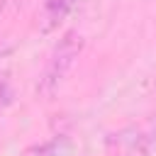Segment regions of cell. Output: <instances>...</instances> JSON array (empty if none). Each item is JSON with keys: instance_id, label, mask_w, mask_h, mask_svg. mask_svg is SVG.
<instances>
[{"instance_id": "1", "label": "cell", "mask_w": 156, "mask_h": 156, "mask_svg": "<svg viewBox=\"0 0 156 156\" xmlns=\"http://www.w3.org/2000/svg\"><path fill=\"white\" fill-rule=\"evenodd\" d=\"M83 44H85L83 41V34H78L76 29L66 32L58 39V44L54 46V51H51V56H49V61L44 66V73L39 78V85H37V90L44 98L54 95L61 88V83L73 71V66H76V61H78V56L83 51Z\"/></svg>"}, {"instance_id": "2", "label": "cell", "mask_w": 156, "mask_h": 156, "mask_svg": "<svg viewBox=\"0 0 156 156\" xmlns=\"http://www.w3.org/2000/svg\"><path fill=\"white\" fill-rule=\"evenodd\" d=\"M73 2L76 0H46L44 2V32H51L54 27H58L71 12Z\"/></svg>"}, {"instance_id": "3", "label": "cell", "mask_w": 156, "mask_h": 156, "mask_svg": "<svg viewBox=\"0 0 156 156\" xmlns=\"http://www.w3.org/2000/svg\"><path fill=\"white\" fill-rule=\"evenodd\" d=\"M119 144H122L119 156H151V149H154V134L134 132V136H129V139H119Z\"/></svg>"}]
</instances>
